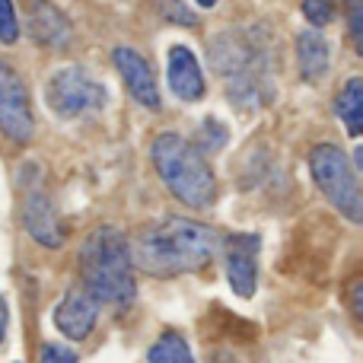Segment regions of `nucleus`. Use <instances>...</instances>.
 Returning <instances> with one entry per match:
<instances>
[{
    "mask_svg": "<svg viewBox=\"0 0 363 363\" xmlns=\"http://www.w3.org/2000/svg\"><path fill=\"white\" fill-rule=\"evenodd\" d=\"M217 233L198 220L166 217L138 233L131 249V264L153 277H176L188 271H201L217 255Z\"/></svg>",
    "mask_w": 363,
    "mask_h": 363,
    "instance_id": "obj_1",
    "label": "nucleus"
},
{
    "mask_svg": "<svg viewBox=\"0 0 363 363\" xmlns=\"http://www.w3.org/2000/svg\"><path fill=\"white\" fill-rule=\"evenodd\" d=\"M128 236L118 226H96L80 245L83 287L108 306H128L138 294Z\"/></svg>",
    "mask_w": 363,
    "mask_h": 363,
    "instance_id": "obj_2",
    "label": "nucleus"
},
{
    "mask_svg": "<svg viewBox=\"0 0 363 363\" xmlns=\"http://www.w3.org/2000/svg\"><path fill=\"white\" fill-rule=\"evenodd\" d=\"M211 61L223 77L226 96L239 108H262L271 99V67L255 32H223L211 45Z\"/></svg>",
    "mask_w": 363,
    "mask_h": 363,
    "instance_id": "obj_3",
    "label": "nucleus"
},
{
    "mask_svg": "<svg viewBox=\"0 0 363 363\" xmlns=\"http://www.w3.org/2000/svg\"><path fill=\"white\" fill-rule=\"evenodd\" d=\"M153 166H157L160 179L166 182V188L188 207H207L217 194L211 163L198 147L188 144L179 134H160L153 140Z\"/></svg>",
    "mask_w": 363,
    "mask_h": 363,
    "instance_id": "obj_4",
    "label": "nucleus"
},
{
    "mask_svg": "<svg viewBox=\"0 0 363 363\" xmlns=\"http://www.w3.org/2000/svg\"><path fill=\"white\" fill-rule=\"evenodd\" d=\"M309 172H313L315 185L322 188V194H325L351 223H360L363 220V194H360L357 172H354L347 153L335 144H319L313 153H309Z\"/></svg>",
    "mask_w": 363,
    "mask_h": 363,
    "instance_id": "obj_5",
    "label": "nucleus"
},
{
    "mask_svg": "<svg viewBox=\"0 0 363 363\" xmlns=\"http://www.w3.org/2000/svg\"><path fill=\"white\" fill-rule=\"evenodd\" d=\"M45 99H48L55 115H61V118H77V115H86V112H99L108 102V93L86 70L67 67V70H57L48 80Z\"/></svg>",
    "mask_w": 363,
    "mask_h": 363,
    "instance_id": "obj_6",
    "label": "nucleus"
},
{
    "mask_svg": "<svg viewBox=\"0 0 363 363\" xmlns=\"http://www.w3.org/2000/svg\"><path fill=\"white\" fill-rule=\"evenodd\" d=\"M0 131L16 144L32 140V131H35L29 93H26L23 80L13 74V67H6L4 61H0Z\"/></svg>",
    "mask_w": 363,
    "mask_h": 363,
    "instance_id": "obj_7",
    "label": "nucleus"
},
{
    "mask_svg": "<svg viewBox=\"0 0 363 363\" xmlns=\"http://www.w3.org/2000/svg\"><path fill=\"white\" fill-rule=\"evenodd\" d=\"M96 319H99V300L89 294L83 284L70 287L64 294V300L55 306V325L64 338L70 341H83L89 338V332L96 328Z\"/></svg>",
    "mask_w": 363,
    "mask_h": 363,
    "instance_id": "obj_8",
    "label": "nucleus"
},
{
    "mask_svg": "<svg viewBox=\"0 0 363 363\" xmlns=\"http://www.w3.org/2000/svg\"><path fill=\"white\" fill-rule=\"evenodd\" d=\"M258 249H262V239L252 236V233H239V236L226 239V277H230L233 294H239L242 300H249L255 294Z\"/></svg>",
    "mask_w": 363,
    "mask_h": 363,
    "instance_id": "obj_9",
    "label": "nucleus"
},
{
    "mask_svg": "<svg viewBox=\"0 0 363 363\" xmlns=\"http://www.w3.org/2000/svg\"><path fill=\"white\" fill-rule=\"evenodd\" d=\"M112 57H115V67H118L128 93H131L144 108H160L163 99H160V89H157V80H153L150 64H147L134 48H125V45L115 48Z\"/></svg>",
    "mask_w": 363,
    "mask_h": 363,
    "instance_id": "obj_10",
    "label": "nucleus"
},
{
    "mask_svg": "<svg viewBox=\"0 0 363 363\" xmlns=\"http://www.w3.org/2000/svg\"><path fill=\"white\" fill-rule=\"evenodd\" d=\"M23 223L29 230L32 239H38L42 245L48 249H57L64 245V226H61V217H57L55 204L45 191H29L23 201Z\"/></svg>",
    "mask_w": 363,
    "mask_h": 363,
    "instance_id": "obj_11",
    "label": "nucleus"
},
{
    "mask_svg": "<svg viewBox=\"0 0 363 363\" xmlns=\"http://www.w3.org/2000/svg\"><path fill=\"white\" fill-rule=\"evenodd\" d=\"M26 16H29V32L45 48H67L70 42V23L64 10H57L51 0H26Z\"/></svg>",
    "mask_w": 363,
    "mask_h": 363,
    "instance_id": "obj_12",
    "label": "nucleus"
},
{
    "mask_svg": "<svg viewBox=\"0 0 363 363\" xmlns=\"http://www.w3.org/2000/svg\"><path fill=\"white\" fill-rule=\"evenodd\" d=\"M169 86L185 102H198L204 96V74L198 67V57L185 45H172L169 48Z\"/></svg>",
    "mask_w": 363,
    "mask_h": 363,
    "instance_id": "obj_13",
    "label": "nucleus"
},
{
    "mask_svg": "<svg viewBox=\"0 0 363 363\" xmlns=\"http://www.w3.org/2000/svg\"><path fill=\"white\" fill-rule=\"evenodd\" d=\"M296 64H300L303 80H322L328 70V42L319 32H300L296 38Z\"/></svg>",
    "mask_w": 363,
    "mask_h": 363,
    "instance_id": "obj_14",
    "label": "nucleus"
},
{
    "mask_svg": "<svg viewBox=\"0 0 363 363\" xmlns=\"http://www.w3.org/2000/svg\"><path fill=\"white\" fill-rule=\"evenodd\" d=\"M335 108H338V118L347 125V134L360 138V131H363V80L360 77H351L345 83Z\"/></svg>",
    "mask_w": 363,
    "mask_h": 363,
    "instance_id": "obj_15",
    "label": "nucleus"
},
{
    "mask_svg": "<svg viewBox=\"0 0 363 363\" xmlns=\"http://www.w3.org/2000/svg\"><path fill=\"white\" fill-rule=\"evenodd\" d=\"M147 360H150V363H194L191 351H188L185 338H182L179 332L160 335L157 345H153L150 354H147Z\"/></svg>",
    "mask_w": 363,
    "mask_h": 363,
    "instance_id": "obj_16",
    "label": "nucleus"
},
{
    "mask_svg": "<svg viewBox=\"0 0 363 363\" xmlns=\"http://www.w3.org/2000/svg\"><path fill=\"white\" fill-rule=\"evenodd\" d=\"M19 38V19L13 0H0V42L13 45Z\"/></svg>",
    "mask_w": 363,
    "mask_h": 363,
    "instance_id": "obj_17",
    "label": "nucleus"
},
{
    "mask_svg": "<svg viewBox=\"0 0 363 363\" xmlns=\"http://www.w3.org/2000/svg\"><path fill=\"white\" fill-rule=\"evenodd\" d=\"M347 13V32H351L354 48L363 51V0H345Z\"/></svg>",
    "mask_w": 363,
    "mask_h": 363,
    "instance_id": "obj_18",
    "label": "nucleus"
},
{
    "mask_svg": "<svg viewBox=\"0 0 363 363\" xmlns=\"http://www.w3.org/2000/svg\"><path fill=\"white\" fill-rule=\"evenodd\" d=\"M303 16H306L309 23L319 29V26L332 23L335 6H332V0H303Z\"/></svg>",
    "mask_w": 363,
    "mask_h": 363,
    "instance_id": "obj_19",
    "label": "nucleus"
},
{
    "mask_svg": "<svg viewBox=\"0 0 363 363\" xmlns=\"http://www.w3.org/2000/svg\"><path fill=\"white\" fill-rule=\"evenodd\" d=\"M198 140H201V147H204V150H220V147L226 144V131H223V125H220V121H211L207 118L204 121V128H201V134H198Z\"/></svg>",
    "mask_w": 363,
    "mask_h": 363,
    "instance_id": "obj_20",
    "label": "nucleus"
},
{
    "mask_svg": "<svg viewBox=\"0 0 363 363\" xmlns=\"http://www.w3.org/2000/svg\"><path fill=\"white\" fill-rule=\"evenodd\" d=\"M38 363H77V354L64 345H45Z\"/></svg>",
    "mask_w": 363,
    "mask_h": 363,
    "instance_id": "obj_21",
    "label": "nucleus"
},
{
    "mask_svg": "<svg viewBox=\"0 0 363 363\" xmlns=\"http://www.w3.org/2000/svg\"><path fill=\"white\" fill-rule=\"evenodd\" d=\"M351 309H354V315H360V281H354V287H351Z\"/></svg>",
    "mask_w": 363,
    "mask_h": 363,
    "instance_id": "obj_22",
    "label": "nucleus"
},
{
    "mask_svg": "<svg viewBox=\"0 0 363 363\" xmlns=\"http://www.w3.org/2000/svg\"><path fill=\"white\" fill-rule=\"evenodd\" d=\"M4 335H6V303L0 296V341H4Z\"/></svg>",
    "mask_w": 363,
    "mask_h": 363,
    "instance_id": "obj_23",
    "label": "nucleus"
},
{
    "mask_svg": "<svg viewBox=\"0 0 363 363\" xmlns=\"http://www.w3.org/2000/svg\"><path fill=\"white\" fill-rule=\"evenodd\" d=\"M194 4H198V6H213L217 0H194Z\"/></svg>",
    "mask_w": 363,
    "mask_h": 363,
    "instance_id": "obj_24",
    "label": "nucleus"
}]
</instances>
